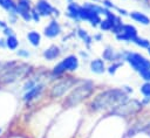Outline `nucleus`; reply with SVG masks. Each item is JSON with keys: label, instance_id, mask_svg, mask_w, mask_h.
Masks as SVG:
<instances>
[{"label": "nucleus", "instance_id": "obj_15", "mask_svg": "<svg viewBox=\"0 0 150 138\" xmlns=\"http://www.w3.org/2000/svg\"><path fill=\"white\" fill-rule=\"evenodd\" d=\"M102 58L104 61H109V62H117V61H122V53H116L114 50V48L111 47H107L103 53H102Z\"/></svg>", "mask_w": 150, "mask_h": 138}, {"label": "nucleus", "instance_id": "obj_5", "mask_svg": "<svg viewBox=\"0 0 150 138\" xmlns=\"http://www.w3.org/2000/svg\"><path fill=\"white\" fill-rule=\"evenodd\" d=\"M80 65V61L79 57L76 55H68L64 58H62L52 70V75L53 76H62L64 73L68 71H75L77 70Z\"/></svg>", "mask_w": 150, "mask_h": 138}, {"label": "nucleus", "instance_id": "obj_17", "mask_svg": "<svg viewBox=\"0 0 150 138\" xmlns=\"http://www.w3.org/2000/svg\"><path fill=\"white\" fill-rule=\"evenodd\" d=\"M89 67H90V70L91 73L94 74H97V75H101L105 71V64H104V60L103 58H94L90 61L89 63Z\"/></svg>", "mask_w": 150, "mask_h": 138}, {"label": "nucleus", "instance_id": "obj_16", "mask_svg": "<svg viewBox=\"0 0 150 138\" xmlns=\"http://www.w3.org/2000/svg\"><path fill=\"white\" fill-rule=\"evenodd\" d=\"M80 8H81V6L77 5L76 2H69L68 6H67V16L70 18V19H71L73 21H75V22L81 21V20H80V16H79Z\"/></svg>", "mask_w": 150, "mask_h": 138}, {"label": "nucleus", "instance_id": "obj_33", "mask_svg": "<svg viewBox=\"0 0 150 138\" xmlns=\"http://www.w3.org/2000/svg\"><path fill=\"white\" fill-rule=\"evenodd\" d=\"M6 27H8L7 22H5L4 20H0V28H1V29H5Z\"/></svg>", "mask_w": 150, "mask_h": 138}, {"label": "nucleus", "instance_id": "obj_38", "mask_svg": "<svg viewBox=\"0 0 150 138\" xmlns=\"http://www.w3.org/2000/svg\"><path fill=\"white\" fill-rule=\"evenodd\" d=\"M93 1H95V2H96V1H100V0H93Z\"/></svg>", "mask_w": 150, "mask_h": 138}, {"label": "nucleus", "instance_id": "obj_6", "mask_svg": "<svg viewBox=\"0 0 150 138\" xmlns=\"http://www.w3.org/2000/svg\"><path fill=\"white\" fill-rule=\"evenodd\" d=\"M143 104L142 102L137 101V99H128L127 102L115 106L111 109V113L114 116H118V117H128L131 115H135L136 112H138L142 109Z\"/></svg>", "mask_w": 150, "mask_h": 138}, {"label": "nucleus", "instance_id": "obj_37", "mask_svg": "<svg viewBox=\"0 0 150 138\" xmlns=\"http://www.w3.org/2000/svg\"><path fill=\"white\" fill-rule=\"evenodd\" d=\"M148 53L150 54V46H149V48H148Z\"/></svg>", "mask_w": 150, "mask_h": 138}, {"label": "nucleus", "instance_id": "obj_27", "mask_svg": "<svg viewBox=\"0 0 150 138\" xmlns=\"http://www.w3.org/2000/svg\"><path fill=\"white\" fill-rule=\"evenodd\" d=\"M36 84H38L36 80H28V81L25 83V85H23V90H25V91H27V90L32 89L33 87H35Z\"/></svg>", "mask_w": 150, "mask_h": 138}, {"label": "nucleus", "instance_id": "obj_31", "mask_svg": "<svg viewBox=\"0 0 150 138\" xmlns=\"http://www.w3.org/2000/svg\"><path fill=\"white\" fill-rule=\"evenodd\" d=\"M2 30H4L2 33H4L6 36H9V35H14V33H13V29H12L11 27H6V28H5V29H2Z\"/></svg>", "mask_w": 150, "mask_h": 138}, {"label": "nucleus", "instance_id": "obj_20", "mask_svg": "<svg viewBox=\"0 0 150 138\" xmlns=\"http://www.w3.org/2000/svg\"><path fill=\"white\" fill-rule=\"evenodd\" d=\"M27 40L33 47H39L41 42V35L36 30H30L27 33Z\"/></svg>", "mask_w": 150, "mask_h": 138}, {"label": "nucleus", "instance_id": "obj_24", "mask_svg": "<svg viewBox=\"0 0 150 138\" xmlns=\"http://www.w3.org/2000/svg\"><path fill=\"white\" fill-rule=\"evenodd\" d=\"M122 65V61H117V62H112L109 67H108V73L110 74V75H115L116 74V71H117V69L120 68Z\"/></svg>", "mask_w": 150, "mask_h": 138}, {"label": "nucleus", "instance_id": "obj_39", "mask_svg": "<svg viewBox=\"0 0 150 138\" xmlns=\"http://www.w3.org/2000/svg\"><path fill=\"white\" fill-rule=\"evenodd\" d=\"M68 1H69V2H71V1H73V0H68Z\"/></svg>", "mask_w": 150, "mask_h": 138}, {"label": "nucleus", "instance_id": "obj_10", "mask_svg": "<svg viewBox=\"0 0 150 138\" xmlns=\"http://www.w3.org/2000/svg\"><path fill=\"white\" fill-rule=\"evenodd\" d=\"M33 8L30 0H16V13L22 18L23 21L29 22L32 20L30 9Z\"/></svg>", "mask_w": 150, "mask_h": 138}, {"label": "nucleus", "instance_id": "obj_26", "mask_svg": "<svg viewBox=\"0 0 150 138\" xmlns=\"http://www.w3.org/2000/svg\"><path fill=\"white\" fill-rule=\"evenodd\" d=\"M30 16H32V20L34 21V22H40V19H41V15L39 14V12L35 9V7H33L32 9H30Z\"/></svg>", "mask_w": 150, "mask_h": 138}, {"label": "nucleus", "instance_id": "obj_21", "mask_svg": "<svg viewBox=\"0 0 150 138\" xmlns=\"http://www.w3.org/2000/svg\"><path fill=\"white\" fill-rule=\"evenodd\" d=\"M0 7H2L5 11L13 14H18L16 13V2H14L13 0H0Z\"/></svg>", "mask_w": 150, "mask_h": 138}, {"label": "nucleus", "instance_id": "obj_7", "mask_svg": "<svg viewBox=\"0 0 150 138\" xmlns=\"http://www.w3.org/2000/svg\"><path fill=\"white\" fill-rule=\"evenodd\" d=\"M76 83V80L74 77H62L61 80H59L50 89V96L53 98H59L62 95H64L70 88L74 87V84Z\"/></svg>", "mask_w": 150, "mask_h": 138}, {"label": "nucleus", "instance_id": "obj_34", "mask_svg": "<svg viewBox=\"0 0 150 138\" xmlns=\"http://www.w3.org/2000/svg\"><path fill=\"white\" fill-rule=\"evenodd\" d=\"M101 39H102V35L101 34H95L94 37H93V40H95V41H101Z\"/></svg>", "mask_w": 150, "mask_h": 138}, {"label": "nucleus", "instance_id": "obj_32", "mask_svg": "<svg viewBox=\"0 0 150 138\" xmlns=\"http://www.w3.org/2000/svg\"><path fill=\"white\" fill-rule=\"evenodd\" d=\"M116 11L120 13V15H123V16L129 15V14H128V12H127L125 9H122V8H120V7H116Z\"/></svg>", "mask_w": 150, "mask_h": 138}, {"label": "nucleus", "instance_id": "obj_3", "mask_svg": "<svg viewBox=\"0 0 150 138\" xmlns=\"http://www.w3.org/2000/svg\"><path fill=\"white\" fill-rule=\"evenodd\" d=\"M94 88L95 87L91 81H83L80 85L75 87L70 91V94L67 96V98L64 99V106L67 108L76 106L79 103H81L82 101H84L91 95Z\"/></svg>", "mask_w": 150, "mask_h": 138}, {"label": "nucleus", "instance_id": "obj_28", "mask_svg": "<svg viewBox=\"0 0 150 138\" xmlns=\"http://www.w3.org/2000/svg\"><path fill=\"white\" fill-rule=\"evenodd\" d=\"M16 54H18L19 57H23V58H28V57L30 56V53H29L27 49H19V50L16 51Z\"/></svg>", "mask_w": 150, "mask_h": 138}, {"label": "nucleus", "instance_id": "obj_8", "mask_svg": "<svg viewBox=\"0 0 150 138\" xmlns=\"http://www.w3.org/2000/svg\"><path fill=\"white\" fill-rule=\"evenodd\" d=\"M80 20L81 21H88L93 27H97L101 22V14H98L97 12H95L91 8H88L86 6H81L80 8V13H79Z\"/></svg>", "mask_w": 150, "mask_h": 138}, {"label": "nucleus", "instance_id": "obj_12", "mask_svg": "<svg viewBox=\"0 0 150 138\" xmlns=\"http://www.w3.org/2000/svg\"><path fill=\"white\" fill-rule=\"evenodd\" d=\"M34 7L39 12V14L41 16H45V18L53 15L54 14V9H55L53 7V5L48 0H38Z\"/></svg>", "mask_w": 150, "mask_h": 138}, {"label": "nucleus", "instance_id": "obj_4", "mask_svg": "<svg viewBox=\"0 0 150 138\" xmlns=\"http://www.w3.org/2000/svg\"><path fill=\"white\" fill-rule=\"evenodd\" d=\"M122 57L138 74L150 70V60H148L145 56H143L139 53H134V51H129V50L122 51Z\"/></svg>", "mask_w": 150, "mask_h": 138}, {"label": "nucleus", "instance_id": "obj_30", "mask_svg": "<svg viewBox=\"0 0 150 138\" xmlns=\"http://www.w3.org/2000/svg\"><path fill=\"white\" fill-rule=\"evenodd\" d=\"M139 76H141V78H142L143 81H145V82H150V70H146V71L139 74Z\"/></svg>", "mask_w": 150, "mask_h": 138}, {"label": "nucleus", "instance_id": "obj_36", "mask_svg": "<svg viewBox=\"0 0 150 138\" xmlns=\"http://www.w3.org/2000/svg\"><path fill=\"white\" fill-rule=\"evenodd\" d=\"M148 132L150 133V124H149V126H148Z\"/></svg>", "mask_w": 150, "mask_h": 138}, {"label": "nucleus", "instance_id": "obj_19", "mask_svg": "<svg viewBox=\"0 0 150 138\" xmlns=\"http://www.w3.org/2000/svg\"><path fill=\"white\" fill-rule=\"evenodd\" d=\"M77 36L83 41V43L87 46V48H90V44L93 43V36L83 28H77Z\"/></svg>", "mask_w": 150, "mask_h": 138}, {"label": "nucleus", "instance_id": "obj_13", "mask_svg": "<svg viewBox=\"0 0 150 138\" xmlns=\"http://www.w3.org/2000/svg\"><path fill=\"white\" fill-rule=\"evenodd\" d=\"M42 91H43V84H36V85L33 87L32 89L25 91V95H23L22 99H23V102H26V103H30L32 101L36 99V98L41 95Z\"/></svg>", "mask_w": 150, "mask_h": 138}, {"label": "nucleus", "instance_id": "obj_29", "mask_svg": "<svg viewBox=\"0 0 150 138\" xmlns=\"http://www.w3.org/2000/svg\"><path fill=\"white\" fill-rule=\"evenodd\" d=\"M102 5L104 8H108V9H112V8H116L115 5L112 4V1L110 0H102Z\"/></svg>", "mask_w": 150, "mask_h": 138}, {"label": "nucleus", "instance_id": "obj_2", "mask_svg": "<svg viewBox=\"0 0 150 138\" xmlns=\"http://www.w3.org/2000/svg\"><path fill=\"white\" fill-rule=\"evenodd\" d=\"M29 71V65L26 63L8 62L0 68V83H12L26 76Z\"/></svg>", "mask_w": 150, "mask_h": 138}, {"label": "nucleus", "instance_id": "obj_25", "mask_svg": "<svg viewBox=\"0 0 150 138\" xmlns=\"http://www.w3.org/2000/svg\"><path fill=\"white\" fill-rule=\"evenodd\" d=\"M139 91L144 97H150V82L143 83L139 88Z\"/></svg>", "mask_w": 150, "mask_h": 138}, {"label": "nucleus", "instance_id": "obj_40", "mask_svg": "<svg viewBox=\"0 0 150 138\" xmlns=\"http://www.w3.org/2000/svg\"><path fill=\"white\" fill-rule=\"evenodd\" d=\"M0 133H1V129H0Z\"/></svg>", "mask_w": 150, "mask_h": 138}, {"label": "nucleus", "instance_id": "obj_1", "mask_svg": "<svg viewBox=\"0 0 150 138\" xmlns=\"http://www.w3.org/2000/svg\"><path fill=\"white\" fill-rule=\"evenodd\" d=\"M128 101V94L122 88L108 89L100 92L90 103V110L94 112L112 109Z\"/></svg>", "mask_w": 150, "mask_h": 138}, {"label": "nucleus", "instance_id": "obj_23", "mask_svg": "<svg viewBox=\"0 0 150 138\" xmlns=\"http://www.w3.org/2000/svg\"><path fill=\"white\" fill-rule=\"evenodd\" d=\"M132 43H135L137 47H139V48H145V49H148L149 48V46H150V41L148 40V39H145V37H141V36H137L134 41H132Z\"/></svg>", "mask_w": 150, "mask_h": 138}, {"label": "nucleus", "instance_id": "obj_18", "mask_svg": "<svg viewBox=\"0 0 150 138\" xmlns=\"http://www.w3.org/2000/svg\"><path fill=\"white\" fill-rule=\"evenodd\" d=\"M129 16H130L134 21L138 22L139 25H143V26H148V25H150V18H149L146 14L142 13V12L132 11V12H130Z\"/></svg>", "mask_w": 150, "mask_h": 138}, {"label": "nucleus", "instance_id": "obj_22", "mask_svg": "<svg viewBox=\"0 0 150 138\" xmlns=\"http://www.w3.org/2000/svg\"><path fill=\"white\" fill-rule=\"evenodd\" d=\"M6 41V48H8L9 50H16L19 47V40L15 35H9L7 36Z\"/></svg>", "mask_w": 150, "mask_h": 138}, {"label": "nucleus", "instance_id": "obj_35", "mask_svg": "<svg viewBox=\"0 0 150 138\" xmlns=\"http://www.w3.org/2000/svg\"><path fill=\"white\" fill-rule=\"evenodd\" d=\"M0 47L1 48H6V41L2 40V39H0Z\"/></svg>", "mask_w": 150, "mask_h": 138}, {"label": "nucleus", "instance_id": "obj_14", "mask_svg": "<svg viewBox=\"0 0 150 138\" xmlns=\"http://www.w3.org/2000/svg\"><path fill=\"white\" fill-rule=\"evenodd\" d=\"M60 55H61V49H60V47L56 46V44H53V46L48 47L47 49H45V50L42 51V56H43V58H45L46 61H54V60H56Z\"/></svg>", "mask_w": 150, "mask_h": 138}, {"label": "nucleus", "instance_id": "obj_9", "mask_svg": "<svg viewBox=\"0 0 150 138\" xmlns=\"http://www.w3.org/2000/svg\"><path fill=\"white\" fill-rule=\"evenodd\" d=\"M116 36V40L123 41V42H132L138 35H137V29L135 26L130 23H124L122 27V32Z\"/></svg>", "mask_w": 150, "mask_h": 138}, {"label": "nucleus", "instance_id": "obj_11", "mask_svg": "<svg viewBox=\"0 0 150 138\" xmlns=\"http://www.w3.org/2000/svg\"><path fill=\"white\" fill-rule=\"evenodd\" d=\"M62 32L61 25L57 22L56 19H53L49 21V23L43 28V35L48 39H54L56 36H59Z\"/></svg>", "mask_w": 150, "mask_h": 138}]
</instances>
